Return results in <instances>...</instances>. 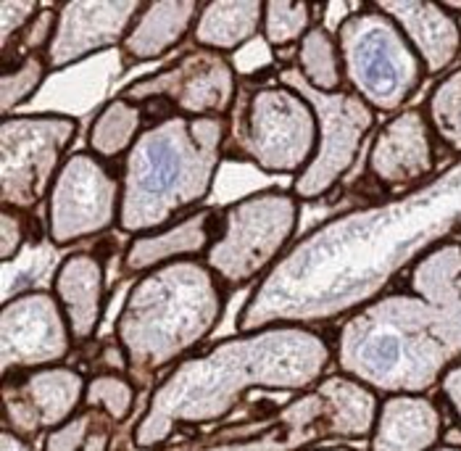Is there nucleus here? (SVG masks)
<instances>
[{
	"label": "nucleus",
	"mask_w": 461,
	"mask_h": 451,
	"mask_svg": "<svg viewBox=\"0 0 461 451\" xmlns=\"http://www.w3.org/2000/svg\"><path fill=\"white\" fill-rule=\"evenodd\" d=\"M306 451H354V449H346V446H338V449H306Z\"/></svg>",
	"instance_id": "37"
},
{
	"label": "nucleus",
	"mask_w": 461,
	"mask_h": 451,
	"mask_svg": "<svg viewBox=\"0 0 461 451\" xmlns=\"http://www.w3.org/2000/svg\"><path fill=\"white\" fill-rule=\"evenodd\" d=\"M119 96L145 106L148 111L156 106L164 116L182 114L193 119H230L240 96V79L227 56L193 45L169 67L130 82Z\"/></svg>",
	"instance_id": "12"
},
{
	"label": "nucleus",
	"mask_w": 461,
	"mask_h": 451,
	"mask_svg": "<svg viewBox=\"0 0 461 451\" xmlns=\"http://www.w3.org/2000/svg\"><path fill=\"white\" fill-rule=\"evenodd\" d=\"M440 393H443V399H446V404L454 410V415L459 419L461 425V362L459 364H454L443 378H440Z\"/></svg>",
	"instance_id": "33"
},
{
	"label": "nucleus",
	"mask_w": 461,
	"mask_h": 451,
	"mask_svg": "<svg viewBox=\"0 0 461 451\" xmlns=\"http://www.w3.org/2000/svg\"><path fill=\"white\" fill-rule=\"evenodd\" d=\"M438 170V140L422 108H403L377 130L366 156V177L385 190L427 182Z\"/></svg>",
	"instance_id": "17"
},
{
	"label": "nucleus",
	"mask_w": 461,
	"mask_h": 451,
	"mask_svg": "<svg viewBox=\"0 0 461 451\" xmlns=\"http://www.w3.org/2000/svg\"><path fill=\"white\" fill-rule=\"evenodd\" d=\"M432 451H461V446H435Z\"/></svg>",
	"instance_id": "36"
},
{
	"label": "nucleus",
	"mask_w": 461,
	"mask_h": 451,
	"mask_svg": "<svg viewBox=\"0 0 461 451\" xmlns=\"http://www.w3.org/2000/svg\"><path fill=\"white\" fill-rule=\"evenodd\" d=\"M48 74H53V71H50L45 53H24V56L3 61V74H0L3 116H11L16 108L30 104L37 96V90L45 85Z\"/></svg>",
	"instance_id": "28"
},
{
	"label": "nucleus",
	"mask_w": 461,
	"mask_h": 451,
	"mask_svg": "<svg viewBox=\"0 0 461 451\" xmlns=\"http://www.w3.org/2000/svg\"><path fill=\"white\" fill-rule=\"evenodd\" d=\"M398 30L420 56L427 74H440L454 67L461 53V24L443 3L429 0H377Z\"/></svg>",
	"instance_id": "20"
},
{
	"label": "nucleus",
	"mask_w": 461,
	"mask_h": 451,
	"mask_svg": "<svg viewBox=\"0 0 461 451\" xmlns=\"http://www.w3.org/2000/svg\"><path fill=\"white\" fill-rule=\"evenodd\" d=\"M98 412L93 410H82L77 417H71L69 422H64L61 428L45 433V441H42V451H82L90 430L95 428L98 422Z\"/></svg>",
	"instance_id": "30"
},
{
	"label": "nucleus",
	"mask_w": 461,
	"mask_h": 451,
	"mask_svg": "<svg viewBox=\"0 0 461 451\" xmlns=\"http://www.w3.org/2000/svg\"><path fill=\"white\" fill-rule=\"evenodd\" d=\"M42 5L37 0H3L0 3V48H8L32 24Z\"/></svg>",
	"instance_id": "31"
},
{
	"label": "nucleus",
	"mask_w": 461,
	"mask_h": 451,
	"mask_svg": "<svg viewBox=\"0 0 461 451\" xmlns=\"http://www.w3.org/2000/svg\"><path fill=\"white\" fill-rule=\"evenodd\" d=\"M317 8L309 0H264V22L261 37L272 51H285L290 45H298L306 32L317 24Z\"/></svg>",
	"instance_id": "27"
},
{
	"label": "nucleus",
	"mask_w": 461,
	"mask_h": 451,
	"mask_svg": "<svg viewBox=\"0 0 461 451\" xmlns=\"http://www.w3.org/2000/svg\"><path fill=\"white\" fill-rule=\"evenodd\" d=\"M327 438L343 436L330 396L317 385L272 412L153 451H306Z\"/></svg>",
	"instance_id": "13"
},
{
	"label": "nucleus",
	"mask_w": 461,
	"mask_h": 451,
	"mask_svg": "<svg viewBox=\"0 0 461 451\" xmlns=\"http://www.w3.org/2000/svg\"><path fill=\"white\" fill-rule=\"evenodd\" d=\"M343 375L383 393H427L461 362V238L432 245L338 330Z\"/></svg>",
	"instance_id": "2"
},
{
	"label": "nucleus",
	"mask_w": 461,
	"mask_h": 451,
	"mask_svg": "<svg viewBox=\"0 0 461 451\" xmlns=\"http://www.w3.org/2000/svg\"><path fill=\"white\" fill-rule=\"evenodd\" d=\"M106 256L93 251H74L56 267L50 290L74 336V344H93L106 314Z\"/></svg>",
	"instance_id": "19"
},
{
	"label": "nucleus",
	"mask_w": 461,
	"mask_h": 451,
	"mask_svg": "<svg viewBox=\"0 0 461 451\" xmlns=\"http://www.w3.org/2000/svg\"><path fill=\"white\" fill-rule=\"evenodd\" d=\"M461 238V159L383 204L346 211L309 230L258 280L238 330L314 327L375 301L432 245Z\"/></svg>",
	"instance_id": "1"
},
{
	"label": "nucleus",
	"mask_w": 461,
	"mask_h": 451,
	"mask_svg": "<svg viewBox=\"0 0 461 451\" xmlns=\"http://www.w3.org/2000/svg\"><path fill=\"white\" fill-rule=\"evenodd\" d=\"M275 77L287 87L298 90L314 108L320 130L317 151L309 167L293 179L290 193L298 201H320L354 170L364 143L377 124V111L369 108L348 87H343L340 93H320L309 87L293 67L277 69Z\"/></svg>",
	"instance_id": "10"
},
{
	"label": "nucleus",
	"mask_w": 461,
	"mask_h": 451,
	"mask_svg": "<svg viewBox=\"0 0 461 451\" xmlns=\"http://www.w3.org/2000/svg\"><path fill=\"white\" fill-rule=\"evenodd\" d=\"M443 412L425 393H391L380 401L372 451H432L443 438Z\"/></svg>",
	"instance_id": "22"
},
{
	"label": "nucleus",
	"mask_w": 461,
	"mask_h": 451,
	"mask_svg": "<svg viewBox=\"0 0 461 451\" xmlns=\"http://www.w3.org/2000/svg\"><path fill=\"white\" fill-rule=\"evenodd\" d=\"M138 401V385L124 373H95L87 378V391H85V410H93L116 422H124L132 415Z\"/></svg>",
	"instance_id": "29"
},
{
	"label": "nucleus",
	"mask_w": 461,
	"mask_h": 451,
	"mask_svg": "<svg viewBox=\"0 0 461 451\" xmlns=\"http://www.w3.org/2000/svg\"><path fill=\"white\" fill-rule=\"evenodd\" d=\"M335 37L348 90L377 114H398L420 93L425 67L398 24L375 3L351 11Z\"/></svg>",
	"instance_id": "7"
},
{
	"label": "nucleus",
	"mask_w": 461,
	"mask_h": 451,
	"mask_svg": "<svg viewBox=\"0 0 461 451\" xmlns=\"http://www.w3.org/2000/svg\"><path fill=\"white\" fill-rule=\"evenodd\" d=\"M140 0H67L56 5V32L48 45L50 71H64L111 48H122L135 16L140 14Z\"/></svg>",
	"instance_id": "16"
},
{
	"label": "nucleus",
	"mask_w": 461,
	"mask_h": 451,
	"mask_svg": "<svg viewBox=\"0 0 461 451\" xmlns=\"http://www.w3.org/2000/svg\"><path fill=\"white\" fill-rule=\"evenodd\" d=\"M198 11H201L198 0H150V3H142L140 14L135 16L130 32L119 48L122 67L132 69L138 64L158 61L161 56L172 53L187 37H193Z\"/></svg>",
	"instance_id": "21"
},
{
	"label": "nucleus",
	"mask_w": 461,
	"mask_h": 451,
	"mask_svg": "<svg viewBox=\"0 0 461 451\" xmlns=\"http://www.w3.org/2000/svg\"><path fill=\"white\" fill-rule=\"evenodd\" d=\"M422 111L435 140L443 148L461 153V67L440 77Z\"/></svg>",
	"instance_id": "26"
},
{
	"label": "nucleus",
	"mask_w": 461,
	"mask_h": 451,
	"mask_svg": "<svg viewBox=\"0 0 461 451\" xmlns=\"http://www.w3.org/2000/svg\"><path fill=\"white\" fill-rule=\"evenodd\" d=\"M0 451H35L30 441H24L22 436L11 433L3 428V436H0Z\"/></svg>",
	"instance_id": "35"
},
{
	"label": "nucleus",
	"mask_w": 461,
	"mask_h": 451,
	"mask_svg": "<svg viewBox=\"0 0 461 451\" xmlns=\"http://www.w3.org/2000/svg\"><path fill=\"white\" fill-rule=\"evenodd\" d=\"M317 138L320 130L312 104L277 79L253 85L238 96L230 114L224 156L249 161L267 174H287L295 179L309 167Z\"/></svg>",
	"instance_id": "6"
},
{
	"label": "nucleus",
	"mask_w": 461,
	"mask_h": 451,
	"mask_svg": "<svg viewBox=\"0 0 461 451\" xmlns=\"http://www.w3.org/2000/svg\"><path fill=\"white\" fill-rule=\"evenodd\" d=\"M301 79L320 93H340L346 87L343 56L338 48V37L324 24H314L306 37L295 45V67Z\"/></svg>",
	"instance_id": "25"
},
{
	"label": "nucleus",
	"mask_w": 461,
	"mask_h": 451,
	"mask_svg": "<svg viewBox=\"0 0 461 451\" xmlns=\"http://www.w3.org/2000/svg\"><path fill=\"white\" fill-rule=\"evenodd\" d=\"M148 124H150V114L145 106L113 96L95 114L87 130V151L104 159L106 164L122 161Z\"/></svg>",
	"instance_id": "24"
},
{
	"label": "nucleus",
	"mask_w": 461,
	"mask_h": 451,
	"mask_svg": "<svg viewBox=\"0 0 461 451\" xmlns=\"http://www.w3.org/2000/svg\"><path fill=\"white\" fill-rule=\"evenodd\" d=\"M74 348L67 314L53 290H24L0 309V375L64 364Z\"/></svg>",
	"instance_id": "14"
},
{
	"label": "nucleus",
	"mask_w": 461,
	"mask_h": 451,
	"mask_svg": "<svg viewBox=\"0 0 461 451\" xmlns=\"http://www.w3.org/2000/svg\"><path fill=\"white\" fill-rule=\"evenodd\" d=\"M298 219L301 201L290 190L250 193L221 207V230L203 262L227 290L264 280L293 245Z\"/></svg>",
	"instance_id": "8"
},
{
	"label": "nucleus",
	"mask_w": 461,
	"mask_h": 451,
	"mask_svg": "<svg viewBox=\"0 0 461 451\" xmlns=\"http://www.w3.org/2000/svg\"><path fill=\"white\" fill-rule=\"evenodd\" d=\"M221 230V208L203 207L177 222L130 238L122 253L119 272L124 278H140L145 272L182 259H203Z\"/></svg>",
	"instance_id": "18"
},
{
	"label": "nucleus",
	"mask_w": 461,
	"mask_h": 451,
	"mask_svg": "<svg viewBox=\"0 0 461 451\" xmlns=\"http://www.w3.org/2000/svg\"><path fill=\"white\" fill-rule=\"evenodd\" d=\"M111 419L101 415L98 417V422H95V428L90 430V436H87V441H85V446L82 451H108L111 449Z\"/></svg>",
	"instance_id": "34"
},
{
	"label": "nucleus",
	"mask_w": 461,
	"mask_h": 451,
	"mask_svg": "<svg viewBox=\"0 0 461 451\" xmlns=\"http://www.w3.org/2000/svg\"><path fill=\"white\" fill-rule=\"evenodd\" d=\"M79 122L69 114H11L0 119V204L32 214L56 182Z\"/></svg>",
	"instance_id": "9"
},
{
	"label": "nucleus",
	"mask_w": 461,
	"mask_h": 451,
	"mask_svg": "<svg viewBox=\"0 0 461 451\" xmlns=\"http://www.w3.org/2000/svg\"><path fill=\"white\" fill-rule=\"evenodd\" d=\"M332 346L314 327L272 325L185 356L153 388L130 441L138 451L167 446L182 428L213 425L253 391L306 393L327 378Z\"/></svg>",
	"instance_id": "3"
},
{
	"label": "nucleus",
	"mask_w": 461,
	"mask_h": 451,
	"mask_svg": "<svg viewBox=\"0 0 461 451\" xmlns=\"http://www.w3.org/2000/svg\"><path fill=\"white\" fill-rule=\"evenodd\" d=\"M227 288L203 259H182L135 278L116 317V341L135 385L150 382L213 333L221 322Z\"/></svg>",
	"instance_id": "5"
},
{
	"label": "nucleus",
	"mask_w": 461,
	"mask_h": 451,
	"mask_svg": "<svg viewBox=\"0 0 461 451\" xmlns=\"http://www.w3.org/2000/svg\"><path fill=\"white\" fill-rule=\"evenodd\" d=\"M30 238V216L3 208L0 214V262L11 264Z\"/></svg>",
	"instance_id": "32"
},
{
	"label": "nucleus",
	"mask_w": 461,
	"mask_h": 451,
	"mask_svg": "<svg viewBox=\"0 0 461 451\" xmlns=\"http://www.w3.org/2000/svg\"><path fill=\"white\" fill-rule=\"evenodd\" d=\"M261 22H264V0L201 3L198 19L193 27V45L230 59L261 32Z\"/></svg>",
	"instance_id": "23"
},
{
	"label": "nucleus",
	"mask_w": 461,
	"mask_h": 451,
	"mask_svg": "<svg viewBox=\"0 0 461 451\" xmlns=\"http://www.w3.org/2000/svg\"><path fill=\"white\" fill-rule=\"evenodd\" d=\"M87 378L67 364L3 378V428L32 441L85 410Z\"/></svg>",
	"instance_id": "15"
},
{
	"label": "nucleus",
	"mask_w": 461,
	"mask_h": 451,
	"mask_svg": "<svg viewBox=\"0 0 461 451\" xmlns=\"http://www.w3.org/2000/svg\"><path fill=\"white\" fill-rule=\"evenodd\" d=\"M227 135L230 119L224 116L167 114L150 119L119 167L122 211L116 230L135 238L203 208L227 159Z\"/></svg>",
	"instance_id": "4"
},
{
	"label": "nucleus",
	"mask_w": 461,
	"mask_h": 451,
	"mask_svg": "<svg viewBox=\"0 0 461 451\" xmlns=\"http://www.w3.org/2000/svg\"><path fill=\"white\" fill-rule=\"evenodd\" d=\"M122 179L95 153H69L45 201V235L59 248L108 235L119 227Z\"/></svg>",
	"instance_id": "11"
}]
</instances>
